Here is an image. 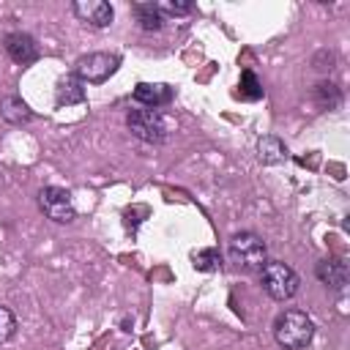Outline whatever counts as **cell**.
Segmentation results:
<instances>
[{
  "instance_id": "1",
  "label": "cell",
  "mask_w": 350,
  "mask_h": 350,
  "mask_svg": "<svg viewBox=\"0 0 350 350\" xmlns=\"http://www.w3.org/2000/svg\"><path fill=\"white\" fill-rule=\"evenodd\" d=\"M273 339L284 350H304L314 339V320L301 309H284L273 320Z\"/></svg>"
},
{
  "instance_id": "2",
  "label": "cell",
  "mask_w": 350,
  "mask_h": 350,
  "mask_svg": "<svg viewBox=\"0 0 350 350\" xmlns=\"http://www.w3.org/2000/svg\"><path fill=\"white\" fill-rule=\"evenodd\" d=\"M260 284L262 290L273 298V301H290L293 295H298L301 290V279L298 273L282 262V260H268L262 268H260Z\"/></svg>"
},
{
  "instance_id": "3",
  "label": "cell",
  "mask_w": 350,
  "mask_h": 350,
  "mask_svg": "<svg viewBox=\"0 0 350 350\" xmlns=\"http://www.w3.org/2000/svg\"><path fill=\"white\" fill-rule=\"evenodd\" d=\"M230 260L241 271H260L268 262V249L260 235L254 232H235L230 238Z\"/></svg>"
},
{
  "instance_id": "4",
  "label": "cell",
  "mask_w": 350,
  "mask_h": 350,
  "mask_svg": "<svg viewBox=\"0 0 350 350\" xmlns=\"http://www.w3.org/2000/svg\"><path fill=\"white\" fill-rule=\"evenodd\" d=\"M126 126L142 142L161 145L167 139V120L159 109H131L126 115Z\"/></svg>"
},
{
  "instance_id": "5",
  "label": "cell",
  "mask_w": 350,
  "mask_h": 350,
  "mask_svg": "<svg viewBox=\"0 0 350 350\" xmlns=\"http://www.w3.org/2000/svg\"><path fill=\"white\" fill-rule=\"evenodd\" d=\"M120 66V57L118 55H109V52H90V55H82L77 60V77L88 85H98V82H107Z\"/></svg>"
},
{
  "instance_id": "6",
  "label": "cell",
  "mask_w": 350,
  "mask_h": 350,
  "mask_svg": "<svg viewBox=\"0 0 350 350\" xmlns=\"http://www.w3.org/2000/svg\"><path fill=\"white\" fill-rule=\"evenodd\" d=\"M38 208L44 211L46 219H52L57 224H68L77 219V208L71 202V194L60 186H44L38 191Z\"/></svg>"
},
{
  "instance_id": "7",
  "label": "cell",
  "mask_w": 350,
  "mask_h": 350,
  "mask_svg": "<svg viewBox=\"0 0 350 350\" xmlns=\"http://www.w3.org/2000/svg\"><path fill=\"white\" fill-rule=\"evenodd\" d=\"M71 11L77 19H82L90 27H107L115 16L112 5L104 0H77V3H71Z\"/></svg>"
},
{
  "instance_id": "8",
  "label": "cell",
  "mask_w": 350,
  "mask_h": 350,
  "mask_svg": "<svg viewBox=\"0 0 350 350\" xmlns=\"http://www.w3.org/2000/svg\"><path fill=\"white\" fill-rule=\"evenodd\" d=\"M5 52H8V57H11L14 63L27 66V63H33V60L38 57V44H36L33 36L16 30V33H8V36H5Z\"/></svg>"
},
{
  "instance_id": "9",
  "label": "cell",
  "mask_w": 350,
  "mask_h": 350,
  "mask_svg": "<svg viewBox=\"0 0 350 350\" xmlns=\"http://www.w3.org/2000/svg\"><path fill=\"white\" fill-rule=\"evenodd\" d=\"M314 273H317V279L325 284V287H331V290H345V284H347V262L345 260H339V257H325V260H320L317 262V268H314Z\"/></svg>"
},
{
  "instance_id": "10",
  "label": "cell",
  "mask_w": 350,
  "mask_h": 350,
  "mask_svg": "<svg viewBox=\"0 0 350 350\" xmlns=\"http://www.w3.org/2000/svg\"><path fill=\"white\" fill-rule=\"evenodd\" d=\"M134 101L145 104L148 109H159L172 101V88L164 82H139L134 88Z\"/></svg>"
},
{
  "instance_id": "11",
  "label": "cell",
  "mask_w": 350,
  "mask_h": 350,
  "mask_svg": "<svg viewBox=\"0 0 350 350\" xmlns=\"http://www.w3.org/2000/svg\"><path fill=\"white\" fill-rule=\"evenodd\" d=\"M55 101H57V107H68V104H79V101H85V82H82L77 74L63 77V79L57 82Z\"/></svg>"
},
{
  "instance_id": "12",
  "label": "cell",
  "mask_w": 350,
  "mask_h": 350,
  "mask_svg": "<svg viewBox=\"0 0 350 350\" xmlns=\"http://www.w3.org/2000/svg\"><path fill=\"white\" fill-rule=\"evenodd\" d=\"M0 115H3V120L11 123V126H22V123L33 120L30 107H27L19 96H5V98L0 101Z\"/></svg>"
},
{
  "instance_id": "13",
  "label": "cell",
  "mask_w": 350,
  "mask_h": 350,
  "mask_svg": "<svg viewBox=\"0 0 350 350\" xmlns=\"http://www.w3.org/2000/svg\"><path fill=\"white\" fill-rule=\"evenodd\" d=\"M257 148H260L262 164H279V161L287 159V148H284V142L279 137H262Z\"/></svg>"
},
{
  "instance_id": "14",
  "label": "cell",
  "mask_w": 350,
  "mask_h": 350,
  "mask_svg": "<svg viewBox=\"0 0 350 350\" xmlns=\"http://www.w3.org/2000/svg\"><path fill=\"white\" fill-rule=\"evenodd\" d=\"M134 14H137L142 30H159L161 22H164V16H161V11L156 8V3H137V5H134Z\"/></svg>"
},
{
  "instance_id": "15",
  "label": "cell",
  "mask_w": 350,
  "mask_h": 350,
  "mask_svg": "<svg viewBox=\"0 0 350 350\" xmlns=\"http://www.w3.org/2000/svg\"><path fill=\"white\" fill-rule=\"evenodd\" d=\"M238 96L241 98H246V101H257V98H262V82L257 79V74L254 71H243L241 74V85H238Z\"/></svg>"
},
{
  "instance_id": "16",
  "label": "cell",
  "mask_w": 350,
  "mask_h": 350,
  "mask_svg": "<svg viewBox=\"0 0 350 350\" xmlns=\"http://www.w3.org/2000/svg\"><path fill=\"white\" fill-rule=\"evenodd\" d=\"M191 262L197 271H216L221 265V254H219V249H200L191 254Z\"/></svg>"
},
{
  "instance_id": "17",
  "label": "cell",
  "mask_w": 350,
  "mask_h": 350,
  "mask_svg": "<svg viewBox=\"0 0 350 350\" xmlns=\"http://www.w3.org/2000/svg\"><path fill=\"white\" fill-rule=\"evenodd\" d=\"M314 98H317L320 107H328V109H334V107L342 101L339 88H336L334 82H320V85L314 88Z\"/></svg>"
},
{
  "instance_id": "18",
  "label": "cell",
  "mask_w": 350,
  "mask_h": 350,
  "mask_svg": "<svg viewBox=\"0 0 350 350\" xmlns=\"http://www.w3.org/2000/svg\"><path fill=\"white\" fill-rule=\"evenodd\" d=\"M16 334V317L8 306H0V345Z\"/></svg>"
},
{
  "instance_id": "19",
  "label": "cell",
  "mask_w": 350,
  "mask_h": 350,
  "mask_svg": "<svg viewBox=\"0 0 350 350\" xmlns=\"http://www.w3.org/2000/svg\"><path fill=\"white\" fill-rule=\"evenodd\" d=\"M156 8L161 11V16L164 14H170V16H183V14H191V3H175V0H164V3H156Z\"/></svg>"
}]
</instances>
